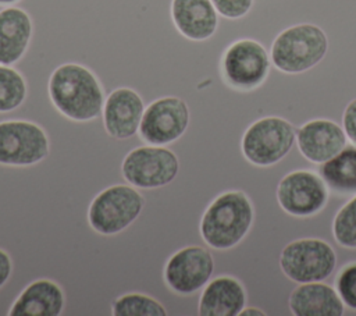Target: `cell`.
Instances as JSON below:
<instances>
[{
    "mask_svg": "<svg viewBox=\"0 0 356 316\" xmlns=\"http://www.w3.org/2000/svg\"><path fill=\"white\" fill-rule=\"evenodd\" d=\"M245 303L243 284L232 276H218L204 285L197 313L200 316H238Z\"/></svg>",
    "mask_w": 356,
    "mask_h": 316,
    "instance_id": "cell-17",
    "label": "cell"
},
{
    "mask_svg": "<svg viewBox=\"0 0 356 316\" xmlns=\"http://www.w3.org/2000/svg\"><path fill=\"white\" fill-rule=\"evenodd\" d=\"M327 187L335 193L356 195V145L346 146L318 170Z\"/></svg>",
    "mask_w": 356,
    "mask_h": 316,
    "instance_id": "cell-20",
    "label": "cell"
},
{
    "mask_svg": "<svg viewBox=\"0 0 356 316\" xmlns=\"http://www.w3.org/2000/svg\"><path fill=\"white\" fill-rule=\"evenodd\" d=\"M335 290L345 306L356 310V262L341 269L335 280Z\"/></svg>",
    "mask_w": 356,
    "mask_h": 316,
    "instance_id": "cell-24",
    "label": "cell"
},
{
    "mask_svg": "<svg viewBox=\"0 0 356 316\" xmlns=\"http://www.w3.org/2000/svg\"><path fill=\"white\" fill-rule=\"evenodd\" d=\"M189 124V109L178 96H164L145 107L139 125L140 138L149 145L164 146L179 139Z\"/></svg>",
    "mask_w": 356,
    "mask_h": 316,
    "instance_id": "cell-11",
    "label": "cell"
},
{
    "mask_svg": "<svg viewBox=\"0 0 356 316\" xmlns=\"http://www.w3.org/2000/svg\"><path fill=\"white\" fill-rule=\"evenodd\" d=\"M143 206V196L134 185H111L92 200L88 220L95 231L113 235L131 226L139 217Z\"/></svg>",
    "mask_w": 356,
    "mask_h": 316,
    "instance_id": "cell-5",
    "label": "cell"
},
{
    "mask_svg": "<svg viewBox=\"0 0 356 316\" xmlns=\"http://www.w3.org/2000/svg\"><path fill=\"white\" fill-rule=\"evenodd\" d=\"M343 128L328 118H314L305 123L296 131V142L300 153L309 161L321 164L346 145Z\"/></svg>",
    "mask_w": 356,
    "mask_h": 316,
    "instance_id": "cell-14",
    "label": "cell"
},
{
    "mask_svg": "<svg viewBox=\"0 0 356 316\" xmlns=\"http://www.w3.org/2000/svg\"><path fill=\"white\" fill-rule=\"evenodd\" d=\"M332 235L341 246L356 248V195L337 212Z\"/></svg>",
    "mask_w": 356,
    "mask_h": 316,
    "instance_id": "cell-23",
    "label": "cell"
},
{
    "mask_svg": "<svg viewBox=\"0 0 356 316\" xmlns=\"http://www.w3.org/2000/svg\"><path fill=\"white\" fill-rule=\"evenodd\" d=\"M174 26L191 40H206L218 26V13L211 0H171Z\"/></svg>",
    "mask_w": 356,
    "mask_h": 316,
    "instance_id": "cell-15",
    "label": "cell"
},
{
    "mask_svg": "<svg viewBox=\"0 0 356 316\" xmlns=\"http://www.w3.org/2000/svg\"><path fill=\"white\" fill-rule=\"evenodd\" d=\"M49 138L38 124L28 120L0 123V164H36L49 155Z\"/></svg>",
    "mask_w": 356,
    "mask_h": 316,
    "instance_id": "cell-9",
    "label": "cell"
},
{
    "mask_svg": "<svg viewBox=\"0 0 356 316\" xmlns=\"http://www.w3.org/2000/svg\"><path fill=\"white\" fill-rule=\"evenodd\" d=\"M21 0H0V4L1 6H11V4H17L19 3Z\"/></svg>",
    "mask_w": 356,
    "mask_h": 316,
    "instance_id": "cell-29",
    "label": "cell"
},
{
    "mask_svg": "<svg viewBox=\"0 0 356 316\" xmlns=\"http://www.w3.org/2000/svg\"><path fill=\"white\" fill-rule=\"evenodd\" d=\"M121 170L128 184L140 189H152L172 182L178 174L179 161L172 150L159 145H146L131 150Z\"/></svg>",
    "mask_w": 356,
    "mask_h": 316,
    "instance_id": "cell-8",
    "label": "cell"
},
{
    "mask_svg": "<svg viewBox=\"0 0 356 316\" xmlns=\"http://www.w3.org/2000/svg\"><path fill=\"white\" fill-rule=\"evenodd\" d=\"M214 271L211 253L199 245L177 251L164 266V281L174 292L191 295L203 288Z\"/></svg>",
    "mask_w": 356,
    "mask_h": 316,
    "instance_id": "cell-12",
    "label": "cell"
},
{
    "mask_svg": "<svg viewBox=\"0 0 356 316\" xmlns=\"http://www.w3.org/2000/svg\"><path fill=\"white\" fill-rule=\"evenodd\" d=\"M337 264L332 246L320 238H300L284 246L280 267L292 281L313 283L328 278Z\"/></svg>",
    "mask_w": 356,
    "mask_h": 316,
    "instance_id": "cell-6",
    "label": "cell"
},
{
    "mask_svg": "<svg viewBox=\"0 0 356 316\" xmlns=\"http://www.w3.org/2000/svg\"><path fill=\"white\" fill-rule=\"evenodd\" d=\"M65 303L63 288L49 278H40L24 288L11 305L10 316H58Z\"/></svg>",
    "mask_w": 356,
    "mask_h": 316,
    "instance_id": "cell-19",
    "label": "cell"
},
{
    "mask_svg": "<svg viewBox=\"0 0 356 316\" xmlns=\"http://www.w3.org/2000/svg\"><path fill=\"white\" fill-rule=\"evenodd\" d=\"M13 271V262L10 255L0 249V288L7 283V280L10 278Z\"/></svg>",
    "mask_w": 356,
    "mask_h": 316,
    "instance_id": "cell-27",
    "label": "cell"
},
{
    "mask_svg": "<svg viewBox=\"0 0 356 316\" xmlns=\"http://www.w3.org/2000/svg\"><path fill=\"white\" fill-rule=\"evenodd\" d=\"M288 305L295 316H342L345 310L337 290L323 281L299 284L291 292Z\"/></svg>",
    "mask_w": 356,
    "mask_h": 316,
    "instance_id": "cell-18",
    "label": "cell"
},
{
    "mask_svg": "<svg viewBox=\"0 0 356 316\" xmlns=\"http://www.w3.org/2000/svg\"><path fill=\"white\" fill-rule=\"evenodd\" d=\"M33 33L31 14L19 6L0 10V64L13 65L26 53Z\"/></svg>",
    "mask_w": 356,
    "mask_h": 316,
    "instance_id": "cell-16",
    "label": "cell"
},
{
    "mask_svg": "<svg viewBox=\"0 0 356 316\" xmlns=\"http://www.w3.org/2000/svg\"><path fill=\"white\" fill-rule=\"evenodd\" d=\"M253 217V205L245 192H222L204 210L200 235L214 249H229L248 234Z\"/></svg>",
    "mask_w": 356,
    "mask_h": 316,
    "instance_id": "cell-2",
    "label": "cell"
},
{
    "mask_svg": "<svg viewBox=\"0 0 356 316\" xmlns=\"http://www.w3.org/2000/svg\"><path fill=\"white\" fill-rule=\"evenodd\" d=\"M145 104L140 95L128 86L114 89L104 100L103 124L115 139H128L139 131Z\"/></svg>",
    "mask_w": 356,
    "mask_h": 316,
    "instance_id": "cell-13",
    "label": "cell"
},
{
    "mask_svg": "<svg viewBox=\"0 0 356 316\" xmlns=\"http://www.w3.org/2000/svg\"><path fill=\"white\" fill-rule=\"evenodd\" d=\"M239 315H242V316H266V313L261 309L254 308V306H249V308L245 306Z\"/></svg>",
    "mask_w": 356,
    "mask_h": 316,
    "instance_id": "cell-28",
    "label": "cell"
},
{
    "mask_svg": "<svg viewBox=\"0 0 356 316\" xmlns=\"http://www.w3.org/2000/svg\"><path fill=\"white\" fill-rule=\"evenodd\" d=\"M328 50L325 32L314 24H298L284 29L273 42L271 63L282 72L299 74L318 64Z\"/></svg>",
    "mask_w": 356,
    "mask_h": 316,
    "instance_id": "cell-3",
    "label": "cell"
},
{
    "mask_svg": "<svg viewBox=\"0 0 356 316\" xmlns=\"http://www.w3.org/2000/svg\"><path fill=\"white\" fill-rule=\"evenodd\" d=\"M296 129L282 117H263L252 123L245 131L241 149L245 159L260 167L273 166L282 160L292 149Z\"/></svg>",
    "mask_w": 356,
    "mask_h": 316,
    "instance_id": "cell-4",
    "label": "cell"
},
{
    "mask_svg": "<svg viewBox=\"0 0 356 316\" xmlns=\"http://www.w3.org/2000/svg\"><path fill=\"white\" fill-rule=\"evenodd\" d=\"M28 93L24 75L11 65L0 64V113L19 107Z\"/></svg>",
    "mask_w": 356,
    "mask_h": 316,
    "instance_id": "cell-21",
    "label": "cell"
},
{
    "mask_svg": "<svg viewBox=\"0 0 356 316\" xmlns=\"http://www.w3.org/2000/svg\"><path fill=\"white\" fill-rule=\"evenodd\" d=\"M56 109L75 121H90L103 113L104 92L97 77L83 64L64 63L56 67L47 84Z\"/></svg>",
    "mask_w": 356,
    "mask_h": 316,
    "instance_id": "cell-1",
    "label": "cell"
},
{
    "mask_svg": "<svg viewBox=\"0 0 356 316\" xmlns=\"http://www.w3.org/2000/svg\"><path fill=\"white\" fill-rule=\"evenodd\" d=\"M342 128L346 138L356 145V99L350 100L342 114Z\"/></svg>",
    "mask_w": 356,
    "mask_h": 316,
    "instance_id": "cell-26",
    "label": "cell"
},
{
    "mask_svg": "<svg viewBox=\"0 0 356 316\" xmlns=\"http://www.w3.org/2000/svg\"><path fill=\"white\" fill-rule=\"evenodd\" d=\"M328 200V187L320 174L310 170H295L281 178L277 187V202L284 212L296 217L318 213Z\"/></svg>",
    "mask_w": 356,
    "mask_h": 316,
    "instance_id": "cell-10",
    "label": "cell"
},
{
    "mask_svg": "<svg viewBox=\"0 0 356 316\" xmlns=\"http://www.w3.org/2000/svg\"><path fill=\"white\" fill-rule=\"evenodd\" d=\"M111 313L114 316H165L167 310L153 297L131 292L113 302Z\"/></svg>",
    "mask_w": 356,
    "mask_h": 316,
    "instance_id": "cell-22",
    "label": "cell"
},
{
    "mask_svg": "<svg viewBox=\"0 0 356 316\" xmlns=\"http://www.w3.org/2000/svg\"><path fill=\"white\" fill-rule=\"evenodd\" d=\"M217 13L225 18L236 19L249 13L253 0H211Z\"/></svg>",
    "mask_w": 356,
    "mask_h": 316,
    "instance_id": "cell-25",
    "label": "cell"
},
{
    "mask_svg": "<svg viewBox=\"0 0 356 316\" xmlns=\"http://www.w3.org/2000/svg\"><path fill=\"white\" fill-rule=\"evenodd\" d=\"M271 58L261 43L253 39L232 42L221 58L224 81L239 90H252L260 86L270 71Z\"/></svg>",
    "mask_w": 356,
    "mask_h": 316,
    "instance_id": "cell-7",
    "label": "cell"
}]
</instances>
